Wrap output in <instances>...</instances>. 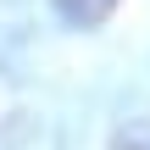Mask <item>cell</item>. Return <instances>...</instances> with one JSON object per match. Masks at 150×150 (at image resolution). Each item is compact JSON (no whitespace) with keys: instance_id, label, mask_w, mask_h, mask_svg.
<instances>
[{"instance_id":"obj_1","label":"cell","mask_w":150,"mask_h":150,"mask_svg":"<svg viewBox=\"0 0 150 150\" xmlns=\"http://www.w3.org/2000/svg\"><path fill=\"white\" fill-rule=\"evenodd\" d=\"M111 6H117V0H56V11H61L72 28H95V22H106Z\"/></svg>"},{"instance_id":"obj_2","label":"cell","mask_w":150,"mask_h":150,"mask_svg":"<svg viewBox=\"0 0 150 150\" xmlns=\"http://www.w3.org/2000/svg\"><path fill=\"white\" fill-rule=\"evenodd\" d=\"M111 150H150V128H128V134H117Z\"/></svg>"}]
</instances>
